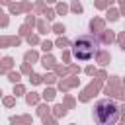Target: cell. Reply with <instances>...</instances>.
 Returning <instances> with one entry per match:
<instances>
[{
  "instance_id": "6da1fadb",
  "label": "cell",
  "mask_w": 125,
  "mask_h": 125,
  "mask_svg": "<svg viewBox=\"0 0 125 125\" xmlns=\"http://www.w3.org/2000/svg\"><path fill=\"white\" fill-rule=\"evenodd\" d=\"M72 57L78 61H90L100 51V39L96 35H80L72 41Z\"/></svg>"
},
{
  "instance_id": "7a4b0ae2",
  "label": "cell",
  "mask_w": 125,
  "mask_h": 125,
  "mask_svg": "<svg viewBox=\"0 0 125 125\" xmlns=\"http://www.w3.org/2000/svg\"><path fill=\"white\" fill-rule=\"evenodd\" d=\"M94 117L102 125L117 123V119H119V104L115 100H109V98H104V100L96 102V105H94Z\"/></svg>"
}]
</instances>
